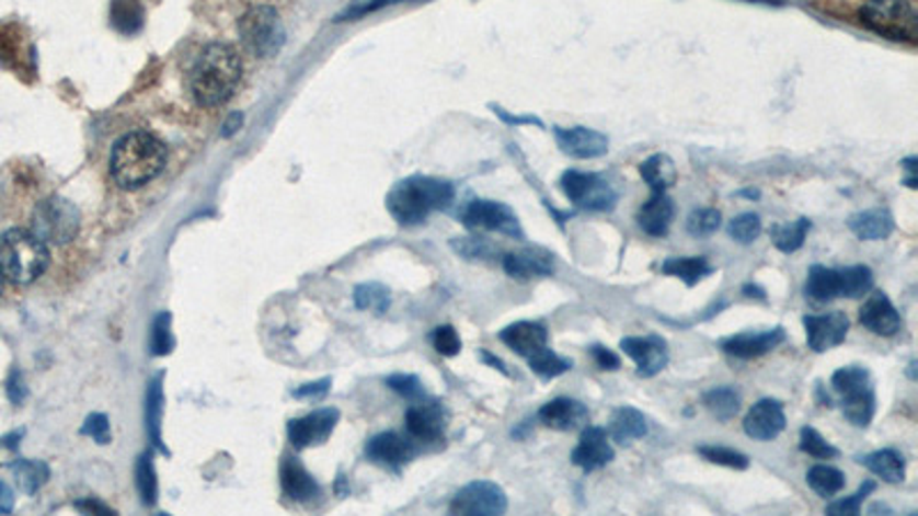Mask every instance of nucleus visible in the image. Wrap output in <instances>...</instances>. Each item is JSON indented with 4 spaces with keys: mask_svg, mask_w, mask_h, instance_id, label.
Listing matches in <instances>:
<instances>
[{
    "mask_svg": "<svg viewBox=\"0 0 918 516\" xmlns=\"http://www.w3.org/2000/svg\"><path fill=\"white\" fill-rule=\"evenodd\" d=\"M831 386L840 395V411L845 421L859 429L871 427L877 409V395L871 372L861 365L840 367L831 377Z\"/></svg>",
    "mask_w": 918,
    "mask_h": 516,
    "instance_id": "39448f33",
    "label": "nucleus"
},
{
    "mask_svg": "<svg viewBox=\"0 0 918 516\" xmlns=\"http://www.w3.org/2000/svg\"><path fill=\"white\" fill-rule=\"evenodd\" d=\"M613 459H616V450L611 446L609 432L601 427L586 425L576 448L572 450V463L586 473H593V471L604 469V466H609Z\"/></svg>",
    "mask_w": 918,
    "mask_h": 516,
    "instance_id": "4468645a",
    "label": "nucleus"
},
{
    "mask_svg": "<svg viewBox=\"0 0 918 516\" xmlns=\"http://www.w3.org/2000/svg\"><path fill=\"white\" fill-rule=\"evenodd\" d=\"M641 177L655 193H666L675 180H678V168L668 154H652L641 163Z\"/></svg>",
    "mask_w": 918,
    "mask_h": 516,
    "instance_id": "2f4dec72",
    "label": "nucleus"
},
{
    "mask_svg": "<svg viewBox=\"0 0 918 516\" xmlns=\"http://www.w3.org/2000/svg\"><path fill=\"white\" fill-rule=\"evenodd\" d=\"M85 436H92L96 444L104 446L111 444V425H108V417L104 413H92L88 415V421L81 429Z\"/></svg>",
    "mask_w": 918,
    "mask_h": 516,
    "instance_id": "603ef678",
    "label": "nucleus"
},
{
    "mask_svg": "<svg viewBox=\"0 0 918 516\" xmlns=\"http://www.w3.org/2000/svg\"><path fill=\"white\" fill-rule=\"evenodd\" d=\"M77 509L81 512H92V514H115L111 507L102 505V503H94V501H79Z\"/></svg>",
    "mask_w": 918,
    "mask_h": 516,
    "instance_id": "13d9d810",
    "label": "nucleus"
},
{
    "mask_svg": "<svg viewBox=\"0 0 918 516\" xmlns=\"http://www.w3.org/2000/svg\"><path fill=\"white\" fill-rule=\"evenodd\" d=\"M12 509H14L12 489L5 482H0V514H10Z\"/></svg>",
    "mask_w": 918,
    "mask_h": 516,
    "instance_id": "6e6d98bb",
    "label": "nucleus"
},
{
    "mask_svg": "<svg viewBox=\"0 0 918 516\" xmlns=\"http://www.w3.org/2000/svg\"><path fill=\"white\" fill-rule=\"evenodd\" d=\"M354 303L358 310H372L377 314H383L391 308V291L379 283H366L356 287Z\"/></svg>",
    "mask_w": 918,
    "mask_h": 516,
    "instance_id": "58836bf2",
    "label": "nucleus"
},
{
    "mask_svg": "<svg viewBox=\"0 0 918 516\" xmlns=\"http://www.w3.org/2000/svg\"><path fill=\"white\" fill-rule=\"evenodd\" d=\"M136 484L140 491V498L145 505H154L157 501V473L152 466V457L142 455L136 466Z\"/></svg>",
    "mask_w": 918,
    "mask_h": 516,
    "instance_id": "c03bdc74",
    "label": "nucleus"
},
{
    "mask_svg": "<svg viewBox=\"0 0 918 516\" xmlns=\"http://www.w3.org/2000/svg\"><path fill=\"white\" fill-rule=\"evenodd\" d=\"M482 360H485V363H490L492 367H496V370H498L501 375H505V377H510V372H507V367L503 365V360H501V358H496V356H492L490 352H482Z\"/></svg>",
    "mask_w": 918,
    "mask_h": 516,
    "instance_id": "052dcab7",
    "label": "nucleus"
},
{
    "mask_svg": "<svg viewBox=\"0 0 918 516\" xmlns=\"http://www.w3.org/2000/svg\"><path fill=\"white\" fill-rule=\"evenodd\" d=\"M464 226L471 230H490L501 232L515 239H524V230L519 226L517 214L496 200H473L464 214H462Z\"/></svg>",
    "mask_w": 918,
    "mask_h": 516,
    "instance_id": "9b49d317",
    "label": "nucleus"
},
{
    "mask_svg": "<svg viewBox=\"0 0 918 516\" xmlns=\"http://www.w3.org/2000/svg\"><path fill=\"white\" fill-rule=\"evenodd\" d=\"M389 386L398 392V395H402L406 400H423L425 398V388H423L421 379L414 377V375H393V377H389Z\"/></svg>",
    "mask_w": 918,
    "mask_h": 516,
    "instance_id": "8fccbe9b",
    "label": "nucleus"
},
{
    "mask_svg": "<svg viewBox=\"0 0 918 516\" xmlns=\"http://www.w3.org/2000/svg\"><path fill=\"white\" fill-rule=\"evenodd\" d=\"M806 342L815 354H825L834 347H840L848 337L850 319L842 310H834L827 314H806L804 317Z\"/></svg>",
    "mask_w": 918,
    "mask_h": 516,
    "instance_id": "ddd939ff",
    "label": "nucleus"
},
{
    "mask_svg": "<svg viewBox=\"0 0 918 516\" xmlns=\"http://www.w3.org/2000/svg\"><path fill=\"white\" fill-rule=\"evenodd\" d=\"M79 228H81V211L77 209L74 203L58 198V195L42 200L33 211L31 232H35L46 245L69 243L79 234Z\"/></svg>",
    "mask_w": 918,
    "mask_h": 516,
    "instance_id": "0eeeda50",
    "label": "nucleus"
},
{
    "mask_svg": "<svg viewBox=\"0 0 918 516\" xmlns=\"http://www.w3.org/2000/svg\"><path fill=\"white\" fill-rule=\"evenodd\" d=\"M503 268L510 278L530 280V278H540V276H551L555 264H553V255L547 253L544 249H528V251H521V253L505 255L503 257Z\"/></svg>",
    "mask_w": 918,
    "mask_h": 516,
    "instance_id": "412c9836",
    "label": "nucleus"
},
{
    "mask_svg": "<svg viewBox=\"0 0 918 516\" xmlns=\"http://www.w3.org/2000/svg\"><path fill=\"white\" fill-rule=\"evenodd\" d=\"M173 344H175V340H173V333H171V314L168 312H163L161 317H157V322H154V331H152V352L159 356H163V354H168L173 349Z\"/></svg>",
    "mask_w": 918,
    "mask_h": 516,
    "instance_id": "09e8293b",
    "label": "nucleus"
},
{
    "mask_svg": "<svg viewBox=\"0 0 918 516\" xmlns=\"http://www.w3.org/2000/svg\"><path fill=\"white\" fill-rule=\"evenodd\" d=\"M455 198V188L446 180L409 177L393 186L386 198L389 211L402 226H416L437 209H446Z\"/></svg>",
    "mask_w": 918,
    "mask_h": 516,
    "instance_id": "7ed1b4c3",
    "label": "nucleus"
},
{
    "mask_svg": "<svg viewBox=\"0 0 918 516\" xmlns=\"http://www.w3.org/2000/svg\"><path fill=\"white\" fill-rule=\"evenodd\" d=\"M161 421V383L154 381L150 388V395H148V427H150V436L154 438V444L161 446V432H159V423Z\"/></svg>",
    "mask_w": 918,
    "mask_h": 516,
    "instance_id": "3c124183",
    "label": "nucleus"
},
{
    "mask_svg": "<svg viewBox=\"0 0 918 516\" xmlns=\"http://www.w3.org/2000/svg\"><path fill=\"white\" fill-rule=\"evenodd\" d=\"M840 276H842V297L845 299H861L875 285L873 272L863 264L840 268Z\"/></svg>",
    "mask_w": 918,
    "mask_h": 516,
    "instance_id": "4c0bfd02",
    "label": "nucleus"
},
{
    "mask_svg": "<svg viewBox=\"0 0 918 516\" xmlns=\"http://www.w3.org/2000/svg\"><path fill=\"white\" fill-rule=\"evenodd\" d=\"M496 113L505 119V122H510V125H538V127H542V122L538 119V117H515V115H507V113H503L501 108H496Z\"/></svg>",
    "mask_w": 918,
    "mask_h": 516,
    "instance_id": "bf43d9fd",
    "label": "nucleus"
},
{
    "mask_svg": "<svg viewBox=\"0 0 918 516\" xmlns=\"http://www.w3.org/2000/svg\"><path fill=\"white\" fill-rule=\"evenodd\" d=\"M806 482L819 498H834L845 489V473L838 471L836 466L815 463L806 473Z\"/></svg>",
    "mask_w": 918,
    "mask_h": 516,
    "instance_id": "72a5a7b5",
    "label": "nucleus"
},
{
    "mask_svg": "<svg viewBox=\"0 0 918 516\" xmlns=\"http://www.w3.org/2000/svg\"><path fill=\"white\" fill-rule=\"evenodd\" d=\"M507 512L503 486L490 480H475L462 486L450 503V514L462 516H501Z\"/></svg>",
    "mask_w": 918,
    "mask_h": 516,
    "instance_id": "9d476101",
    "label": "nucleus"
},
{
    "mask_svg": "<svg viewBox=\"0 0 918 516\" xmlns=\"http://www.w3.org/2000/svg\"><path fill=\"white\" fill-rule=\"evenodd\" d=\"M241 79V60L230 44H207L191 71V94L200 106H219L230 100Z\"/></svg>",
    "mask_w": 918,
    "mask_h": 516,
    "instance_id": "f257e3e1",
    "label": "nucleus"
},
{
    "mask_svg": "<svg viewBox=\"0 0 918 516\" xmlns=\"http://www.w3.org/2000/svg\"><path fill=\"white\" fill-rule=\"evenodd\" d=\"M590 354H593V358H595L599 370L613 372V370H618V367H620V356L613 354L609 347H601V344H593Z\"/></svg>",
    "mask_w": 918,
    "mask_h": 516,
    "instance_id": "864d4df0",
    "label": "nucleus"
},
{
    "mask_svg": "<svg viewBox=\"0 0 918 516\" xmlns=\"http://www.w3.org/2000/svg\"><path fill=\"white\" fill-rule=\"evenodd\" d=\"M785 337H788V333H785L783 326L767 329V331H760V333L746 331V333H737V335L721 340V349L731 354V356H735V358L751 360V358H760L769 352H774L777 347H781Z\"/></svg>",
    "mask_w": 918,
    "mask_h": 516,
    "instance_id": "2eb2a0df",
    "label": "nucleus"
},
{
    "mask_svg": "<svg viewBox=\"0 0 918 516\" xmlns=\"http://www.w3.org/2000/svg\"><path fill=\"white\" fill-rule=\"evenodd\" d=\"M280 482H283V491L292 498V501H310L312 496L320 494V486L318 482L312 480V475L303 469V466L295 459V457H287L283 461V469H280Z\"/></svg>",
    "mask_w": 918,
    "mask_h": 516,
    "instance_id": "cd10ccee",
    "label": "nucleus"
},
{
    "mask_svg": "<svg viewBox=\"0 0 918 516\" xmlns=\"http://www.w3.org/2000/svg\"><path fill=\"white\" fill-rule=\"evenodd\" d=\"M538 417H540V423L549 429L574 432V429H582V427L588 425L590 413H588L586 404H582L578 400L555 398L538 411Z\"/></svg>",
    "mask_w": 918,
    "mask_h": 516,
    "instance_id": "aec40b11",
    "label": "nucleus"
},
{
    "mask_svg": "<svg viewBox=\"0 0 918 516\" xmlns=\"http://www.w3.org/2000/svg\"><path fill=\"white\" fill-rule=\"evenodd\" d=\"M650 432V423L647 417L634 409V406H618L611 413V421H609V436L618 444H632L636 438L647 436Z\"/></svg>",
    "mask_w": 918,
    "mask_h": 516,
    "instance_id": "a878e982",
    "label": "nucleus"
},
{
    "mask_svg": "<svg viewBox=\"0 0 918 516\" xmlns=\"http://www.w3.org/2000/svg\"><path fill=\"white\" fill-rule=\"evenodd\" d=\"M806 297L817 303H829L842 297V276L840 268H827L823 264L811 266L806 278Z\"/></svg>",
    "mask_w": 918,
    "mask_h": 516,
    "instance_id": "bb28decb",
    "label": "nucleus"
},
{
    "mask_svg": "<svg viewBox=\"0 0 918 516\" xmlns=\"http://www.w3.org/2000/svg\"><path fill=\"white\" fill-rule=\"evenodd\" d=\"M850 230L861 239V241H882L886 237H891L893 228V216L888 209H865L859 211L854 216H850L848 220Z\"/></svg>",
    "mask_w": 918,
    "mask_h": 516,
    "instance_id": "c85d7f7f",
    "label": "nucleus"
},
{
    "mask_svg": "<svg viewBox=\"0 0 918 516\" xmlns=\"http://www.w3.org/2000/svg\"><path fill=\"white\" fill-rule=\"evenodd\" d=\"M335 423H337L335 409L312 411L310 415L297 417V421L289 423L287 434H289V440H292V446L301 450V448L324 444V440L331 436Z\"/></svg>",
    "mask_w": 918,
    "mask_h": 516,
    "instance_id": "a211bd4d",
    "label": "nucleus"
},
{
    "mask_svg": "<svg viewBox=\"0 0 918 516\" xmlns=\"http://www.w3.org/2000/svg\"><path fill=\"white\" fill-rule=\"evenodd\" d=\"M800 450L813 459H836L840 455L829 440L819 434L815 427H802L800 432Z\"/></svg>",
    "mask_w": 918,
    "mask_h": 516,
    "instance_id": "a19ab883",
    "label": "nucleus"
},
{
    "mask_svg": "<svg viewBox=\"0 0 918 516\" xmlns=\"http://www.w3.org/2000/svg\"><path fill=\"white\" fill-rule=\"evenodd\" d=\"M662 272L666 276L680 278L687 287H696L700 280L708 278L712 274V266H710L708 257H703V255H693V257H668L662 264Z\"/></svg>",
    "mask_w": 918,
    "mask_h": 516,
    "instance_id": "7c9ffc66",
    "label": "nucleus"
},
{
    "mask_svg": "<svg viewBox=\"0 0 918 516\" xmlns=\"http://www.w3.org/2000/svg\"><path fill=\"white\" fill-rule=\"evenodd\" d=\"M366 455L383 466H402L414 457V446L412 440H406L395 432H383L370 440Z\"/></svg>",
    "mask_w": 918,
    "mask_h": 516,
    "instance_id": "b1692460",
    "label": "nucleus"
},
{
    "mask_svg": "<svg viewBox=\"0 0 918 516\" xmlns=\"http://www.w3.org/2000/svg\"><path fill=\"white\" fill-rule=\"evenodd\" d=\"M863 26L893 42H918V14L909 0H865L861 12Z\"/></svg>",
    "mask_w": 918,
    "mask_h": 516,
    "instance_id": "423d86ee",
    "label": "nucleus"
},
{
    "mask_svg": "<svg viewBox=\"0 0 918 516\" xmlns=\"http://www.w3.org/2000/svg\"><path fill=\"white\" fill-rule=\"evenodd\" d=\"M762 232V220L758 214H739L731 220L728 226V234L731 239H735L737 243H754Z\"/></svg>",
    "mask_w": 918,
    "mask_h": 516,
    "instance_id": "37998d69",
    "label": "nucleus"
},
{
    "mask_svg": "<svg viewBox=\"0 0 918 516\" xmlns=\"http://www.w3.org/2000/svg\"><path fill=\"white\" fill-rule=\"evenodd\" d=\"M239 122H241V115H239V113H237V115H234V122H232V119H230V122H228V125H226V136H230V134H234V131H237V129H234V127H237V125H239Z\"/></svg>",
    "mask_w": 918,
    "mask_h": 516,
    "instance_id": "e2e57ef3",
    "label": "nucleus"
},
{
    "mask_svg": "<svg viewBox=\"0 0 918 516\" xmlns=\"http://www.w3.org/2000/svg\"><path fill=\"white\" fill-rule=\"evenodd\" d=\"M526 360H528L530 372H536V375H538L540 379H544V381H551V379L561 377V375H565V372H570V370H572V360H570V358L559 356L555 352H551V349H549V344H547L544 349H540L538 354L528 356Z\"/></svg>",
    "mask_w": 918,
    "mask_h": 516,
    "instance_id": "e433bc0d",
    "label": "nucleus"
},
{
    "mask_svg": "<svg viewBox=\"0 0 918 516\" xmlns=\"http://www.w3.org/2000/svg\"><path fill=\"white\" fill-rule=\"evenodd\" d=\"M877 489V482L875 480H865L861 486H859V491L857 494H852V496H848V498H840V501H834V503H829L827 505V514H831V516H857V514H861V505H863V501L873 494V491Z\"/></svg>",
    "mask_w": 918,
    "mask_h": 516,
    "instance_id": "79ce46f5",
    "label": "nucleus"
},
{
    "mask_svg": "<svg viewBox=\"0 0 918 516\" xmlns=\"http://www.w3.org/2000/svg\"><path fill=\"white\" fill-rule=\"evenodd\" d=\"M703 404L719 423H731L733 417L739 413L742 395H739V390L733 388V386H716V388L705 392Z\"/></svg>",
    "mask_w": 918,
    "mask_h": 516,
    "instance_id": "473e14b6",
    "label": "nucleus"
},
{
    "mask_svg": "<svg viewBox=\"0 0 918 516\" xmlns=\"http://www.w3.org/2000/svg\"><path fill=\"white\" fill-rule=\"evenodd\" d=\"M432 344H434V349H437L441 356H448V358L462 352V340H459V333L452 326L434 329Z\"/></svg>",
    "mask_w": 918,
    "mask_h": 516,
    "instance_id": "de8ad7c7",
    "label": "nucleus"
},
{
    "mask_svg": "<svg viewBox=\"0 0 918 516\" xmlns=\"http://www.w3.org/2000/svg\"><path fill=\"white\" fill-rule=\"evenodd\" d=\"M239 35L257 58H274L285 44V28L274 8H253L239 21Z\"/></svg>",
    "mask_w": 918,
    "mask_h": 516,
    "instance_id": "6e6552de",
    "label": "nucleus"
},
{
    "mask_svg": "<svg viewBox=\"0 0 918 516\" xmlns=\"http://www.w3.org/2000/svg\"><path fill=\"white\" fill-rule=\"evenodd\" d=\"M620 349L636 363V375L657 377L668 365V342L662 335H630L620 340Z\"/></svg>",
    "mask_w": 918,
    "mask_h": 516,
    "instance_id": "f8f14e48",
    "label": "nucleus"
},
{
    "mask_svg": "<svg viewBox=\"0 0 918 516\" xmlns=\"http://www.w3.org/2000/svg\"><path fill=\"white\" fill-rule=\"evenodd\" d=\"M561 150L574 159H597L609 152V138L588 127H553Z\"/></svg>",
    "mask_w": 918,
    "mask_h": 516,
    "instance_id": "6ab92c4d",
    "label": "nucleus"
},
{
    "mask_svg": "<svg viewBox=\"0 0 918 516\" xmlns=\"http://www.w3.org/2000/svg\"><path fill=\"white\" fill-rule=\"evenodd\" d=\"M168 152L163 142L148 131H131L119 138L111 154V175L123 188H140L163 170Z\"/></svg>",
    "mask_w": 918,
    "mask_h": 516,
    "instance_id": "f03ea898",
    "label": "nucleus"
},
{
    "mask_svg": "<svg viewBox=\"0 0 918 516\" xmlns=\"http://www.w3.org/2000/svg\"><path fill=\"white\" fill-rule=\"evenodd\" d=\"M406 432L412 438L425 440H439L444 436V427H446V417L439 404H416L406 411Z\"/></svg>",
    "mask_w": 918,
    "mask_h": 516,
    "instance_id": "5701e85b",
    "label": "nucleus"
},
{
    "mask_svg": "<svg viewBox=\"0 0 918 516\" xmlns=\"http://www.w3.org/2000/svg\"><path fill=\"white\" fill-rule=\"evenodd\" d=\"M859 322L861 326L882 337L898 335L903 329V317L884 291H873L871 297L865 299V303L859 310Z\"/></svg>",
    "mask_w": 918,
    "mask_h": 516,
    "instance_id": "dca6fc26",
    "label": "nucleus"
},
{
    "mask_svg": "<svg viewBox=\"0 0 918 516\" xmlns=\"http://www.w3.org/2000/svg\"><path fill=\"white\" fill-rule=\"evenodd\" d=\"M808 230H811L808 218H800V220H794V223H785V226H771V241H774V245L781 253L790 255L802 249Z\"/></svg>",
    "mask_w": 918,
    "mask_h": 516,
    "instance_id": "f704fd0d",
    "label": "nucleus"
},
{
    "mask_svg": "<svg viewBox=\"0 0 918 516\" xmlns=\"http://www.w3.org/2000/svg\"><path fill=\"white\" fill-rule=\"evenodd\" d=\"M3 280H5V278H3V276H0V294H3Z\"/></svg>",
    "mask_w": 918,
    "mask_h": 516,
    "instance_id": "0e129e2a",
    "label": "nucleus"
},
{
    "mask_svg": "<svg viewBox=\"0 0 918 516\" xmlns=\"http://www.w3.org/2000/svg\"><path fill=\"white\" fill-rule=\"evenodd\" d=\"M452 249L467 260H485L494 253L492 243L487 239H480V237H459V239L452 241Z\"/></svg>",
    "mask_w": 918,
    "mask_h": 516,
    "instance_id": "49530a36",
    "label": "nucleus"
},
{
    "mask_svg": "<svg viewBox=\"0 0 918 516\" xmlns=\"http://www.w3.org/2000/svg\"><path fill=\"white\" fill-rule=\"evenodd\" d=\"M498 337L503 344H507V347L524 358L538 354L549 344V331L538 322L510 324L498 333Z\"/></svg>",
    "mask_w": 918,
    "mask_h": 516,
    "instance_id": "4be33fe9",
    "label": "nucleus"
},
{
    "mask_svg": "<svg viewBox=\"0 0 918 516\" xmlns=\"http://www.w3.org/2000/svg\"><path fill=\"white\" fill-rule=\"evenodd\" d=\"M10 398H12V402H21L23 398H26V388H23V381H21V377L14 372V377L10 379Z\"/></svg>",
    "mask_w": 918,
    "mask_h": 516,
    "instance_id": "4d7b16f0",
    "label": "nucleus"
},
{
    "mask_svg": "<svg viewBox=\"0 0 918 516\" xmlns=\"http://www.w3.org/2000/svg\"><path fill=\"white\" fill-rule=\"evenodd\" d=\"M48 466L44 461H35V459H21L14 463V478L19 489L23 494H37V491L48 482Z\"/></svg>",
    "mask_w": 918,
    "mask_h": 516,
    "instance_id": "c9c22d12",
    "label": "nucleus"
},
{
    "mask_svg": "<svg viewBox=\"0 0 918 516\" xmlns=\"http://www.w3.org/2000/svg\"><path fill=\"white\" fill-rule=\"evenodd\" d=\"M696 452L703 457L710 463L716 466H726V469H735V471H746L748 466H751V459H748L744 452L733 450V448H723V446H698Z\"/></svg>",
    "mask_w": 918,
    "mask_h": 516,
    "instance_id": "ea45409f",
    "label": "nucleus"
},
{
    "mask_svg": "<svg viewBox=\"0 0 918 516\" xmlns=\"http://www.w3.org/2000/svg\"><path fill=\"white\" fill-rule=\"evenodd\" d=\"M721 228V214L716 209H693L687 218V230L691 237H712Z\"/></svg>",
    "mask_w": 918,
    "mask_h": 516,
    "instance_id": "a18cd8bd",
    "label": "nucleus"
},
{
    "mask_svg": "<svg viewBox=\"0 0 918 516\" xmlns=\"http://www.w3.org/2000/svg\"><path fill=\"white\" fill-rule=\"evenodd\" d=\"M785 429V411L779 400H760L751 409H748L744 417V432L748 438L760 440H774Z\"/></svg>",
    "mask_w": 918,
    "mask_h": 516,
    "instance_id": "f3484780",
    "label": "nucleus"
},
{
    "mask_svg": "<svg viewBox=\"0 0 918 516\" xmlns=\"http://www.w3.org/2000/svg\"><path fill=\"white\" fill-rule=\"evenodd\" d=\"M329 386H331V379L308 383V386L295 390V398H306V400H310V398H322V395H326V392H329Z\"/></svg>",
    "mask_w": 918,
    "mask_h": 516,
    "instance_id": "5fc2aeb1",
    "label": "nucleus"
},
{
    "mask_svg": "<svg viewBox=\"0 0 918 516\" xmlns=\"http://www.w3.org/2000/svg\"><path fill=\"white\" fill-rule=\"evenodd\" d=\"M48 266V245L31 230L0 234V276L14 285L37 280Z\"/></svg>",
    "mask_w": 918,
    "mask_h": 516,
    "instance_id": "20e7f679",
    "label": "nucleus"
},
{
    "mask_svg": "<svg viewBox=\"0 0 918 516\" xmlns=\"http://www.w3.org/2000/svg\"><path fill=\"white\" fill-rule=\"evenodd\" d=\"M748 299H760V301H765L767 297H765V291L760 289V287H756V285H744V289H742Z\"/></svg>",
    "mask_w": 918,
    "mask_h": 516,
    "instance_id": "680f3d73",
    "label": "nucleus"
},
{
    "mask_svg": "<svg viewBox=\"0 0 918 516\" xmlns=\"http://www.w3.org/2000/svg\"><path fill=\"white\" fill-rule=\"evenodd\" d=\"M563 191L578 209L586 211H611L618 203V193L613 186L601 180L595 172H582V170H567L563 180Z\"/></svg>",
    "mask_w": 918,
    "mask_h": 516,
    "instance_id": "1a4fd4ad",
    "label": "nucleus"
},
{
    "mask_svg": "<svg viewBox=\"0 0 918 516\" xmlns=\"http://www.w3.org/2000/svg\"><path fill=\"white\" fill-rule=\"evenodd\" d=\"M675 205L666 193H655L639 209V228L650 237H664L673 223Z\"/></svg>",
    "mask_w": 918,
    "mask_h": 516,
    "instance_id": "393cba45",
    "label": "nucleus"
},
{
    "mask_svg": "<svg viewBox=\"0 0 918 516\" xmlns=\"http://www.w3.org/2000/svg\"><path fill=\"white\" fill-rule=\"evenodd\" d=\"M859 463H863L868 471L877 475L880 480L888 482V484L905 482V473H907L905 457L898 450H891V448L877 450V452H871L865 457H859Z\"/></svg>",
    "mask_w": 918,
    "mask_h": 516,
    "instance_id": "c756f323",
    "label": "nucleus"
}]
</instances>
